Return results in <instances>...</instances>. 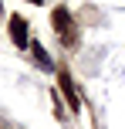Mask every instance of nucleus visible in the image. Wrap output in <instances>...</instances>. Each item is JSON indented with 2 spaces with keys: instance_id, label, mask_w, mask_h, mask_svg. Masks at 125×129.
Instances as JSON below:
<instances>
[{
  "instance_id": "39448f33",
  "label": "nucleus",
  "mask_w": 125,
  "mask_h": 129,
  "mask_svg": "<svg viewBox=\"0 0 125 129\" xmlns=\"http://www.w3.org/2000/svg\"><path fill=\"white\" fill-rule=\"evenodd\" d=\"M27 4H34V7H41V4H44V0H27Z\"/></svg>"
},
{
  "instance_id": "20e7f679",
  "label": "nucleus",
  "mask_w": 125,
  "mask_h": 129,
  "mask_svg": "<svg viewBox=\"0 0 125 129\" xmlns=\"http://www.w3.org/2000/svg\"><path fill=\"white\" fill-rule=\"evenodd\" d=\"M27 48H31V54H34V61H37L41 68H44V71H54V61L47 58V51H44V44H37V41H31V44H27Z\"/></svg>"
},
{
  "instance_id": "7ed1b4c3",
  "label": "nucleus",
  "mask_w": 125,
  "mask_h": 129,
  "mask_svg": "<svg viewBox=\"0 0 125 129\" xmlns=\"http://www.w3.org/2000/svg\"><path fill=\"white\" fill-rule=\"evenodd\" d=\"M10 41H14L17 48H27V44H31V34H27V20L20 17V14H14V17H10Z\"/></svg>"
},
{
  "instance_id": "f257e3e1",
  "label": "nucleus",
  "mask_w": 125,
  "mask_h": 129,
  "mask_svg": "<svg viewBox=\"0 0 125 129\" xmlns=\"http://www.w3.org/2000/svg\"><path fill=\"white\" fill-rule=\"evenodd\" d=\"M51 27L58 31V38L64 41L68 48H74V44H78V24L71 20V10H68L64 4H58V7L51 10Z\"/></svg>"
},
{
  "instance_id": "423d86ee",
  "label": "nucleus",
  "mask_w": 125,
  "mask_h": 129,
  "mask_svg": "<svg viewBox=\"0 0 125 129\" xmlns=\"http://www.w3.org/2000/svg\"><path fill=\"white\" fill-rule=\"evenodd\" d=\"M0 129H4V126H0Z\"/></svg>"
},
{
  "instance_id": "f03ea898",
  "label": "nucleus",
  "mask_w": 125,
  "mask_h": 129,
  "mask_svg": "<svg viewBox=\"0 0 125 129\" xmlns=\"http://www.w3.org/2000/svg\"><path fill=\"white\" fill-rule=\"evenodd\" d=\"M58 85H61V92L68 95V109L81 112V99H78V92H74V82H71V75H68L64 64H58Z\"/></svg>"
}]
</instances>
